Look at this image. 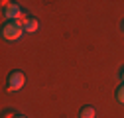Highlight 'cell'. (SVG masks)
<instances>
[{"label": "cell", "instance_id": "9", "mask_svg": "<svg viewBox=\"0 0 124 118\" xmlns=\"http://www.w3.org/2000/svg\"><path fill=\"white\" fill-rule=\"evenodd\" d=\"M120 28H122V30H124V20H122V24H120Z\"/></svg>", "mask_w": 124, "mask_h": 118}, {"label": "cell", "instance_id": "2", "mask_svg": "<svg viewBox=\"0 0 124 118\" xmlns=\"http://www.w3.org/2000/svg\"><path fill=\"white\" fill-rule=\"evenodd\" d=\"M26 83V75L22 71H12L10 75H8V81H6V91L8 93H16L20 91V88L24 87Z\"/></svg>", "mask_w": 124, "mask_h": 118}, {"label": "cell", "instance_id": "4", "mask_svg": "<svg viewBox=\"0 0 124 118\" xmlns=\"http://www.w3.org/2000/svg\"><path fill=\"white\" fill-rule=\"evenodd\" d=\"M38 30H39V20H38L36 16H30L28 22H26V26H24V32H28V34H36Z\"/></svg>", "mask_w": 124, "mask_h": 118}, {"label": "cell", "instance_id": "6", "mask_svg": "<svg viewBox=\"0 0 124 118\" xmlns=\"http://www.w3.org/2000/svg\"><path fill=\"white\" fill-rule=\"evenodd\" d=\"M116 100L120 102V104H124V83L116 88Z\"/></svg>", "mask_w": 124, "mask_h": 118}, {"label": "cell", "instance_id": "3", "mask_svg": "<svg viewBox=\"0 0 124 118\" xmlns=\"http://www.w3.org/2000/svg\"><path fill=\"white\" fill-rule=\"evenodd\" d=\"M22 12H24V10H22L18 4L4 2V8H2V18H4V20H10V22H14V20H18V16H20Z\"/></svg>", "mask_w": 124, "mask_h": 118}, {"label": "cell", "instance_id": "10", "mask_svg": "<svg viewBox=\"0 0 124 118\" xmlns=\"http://www.w3.org/2000/svg\"><path fill=\"white\" fill-rule=\"evenodd\" d=\"M16 118H26V116H22V114H18V116H16Z\"/></svg>", "mask_w": 124, "mask_h": 118}, {"label": "cell", "instance_id": "5", "mask_svg": "<svg viewBox=\"0 0 124 118\" xmlns=\"http://www.w3.org/2000/svg\"><path fill=\"white\" fill-rule=\"evenodd\" d=\"M79 116L81 118H95L97 116V110H95V106H83L81 110H79Z\"/></svg>", "mask_w": 124, "mask_h": 118}, {"label": "cell", "instance_id": "1", "mask_svg": "<svg viewBox=\"0 0 124 118\" xmlns=\"http://www.w3.org/2000/svg\"><path fill=\"white\" fill-rule=\"evenodd\" d=\"M22 34H24V28L22 26H18L16 22H4V26H2V37L6 41H18L22 37Z\"/></svg>", "mask_w": 124, "mask_h": 118}, {"label": "cell", "instance_id": "7", "mask_svg": "<svg viewBox=\"0 0 124 118\" xmlns=\"http://www.w3.org/2000/svg\"><path fill=\"white\" fill-rule=\"evenodd\" d=\"M16 116H18V112H14V110H6L2 118H16Z\"/></svg>", "mask_w": 124, "mask_h": 118}, {"label": "cell", "instance_id": "8", "mask_svg": "<svg viewBox=\"0 0 124 118\" xmlns=\"http://www.w3.org/2000/svg\"><path fill=\"white\" fill-rule=\"evenodd\" d=\"M118 77H120V81H122V83H124V67H122V69H120V73H118Z\"/></svg>", "mask_w": 124, "mask_h": 118}]
</instances>
